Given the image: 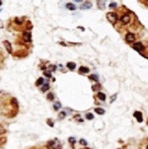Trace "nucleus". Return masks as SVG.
I'll list each match as a JSON object with an SVG mask.
<instances>
[{
  "label": "nucleus",
  "mask_w": 148,
  "mask_h": 149,
  "mask_svg": "<svg viewBox=\"0 0 148 149\" xmlns=\"http://www.w3.org/2000/svg\"><path fill=\"white\" fill-rule=\"evenodd\" d=\"M48 148L49 149H59L60 148V143L57 139L50 140V141L48 142Z\"/></svg>",
  "instance_id": "nucleus-1"
},
{
  "label": "nucleus",
  "mask_w": 148,
  "mask_h": 149,
  "mask_svg": "<svg viewBox=\"0 0 148 149\" xmlns=\"http://www.w3.org/2000/svg\"><path fill=\"white\" fill-rule=\"evenodd\" d=\"M107 18H108V20L112 23V24H116V22L118 21V16H117V14L116 13H108L107 14Z\"/></svg>",
  "instance_id": "nucleus-2"
},
{
  "label": "nucleus",
  "mask_w": 148,
  "mask_h": 149,
  "mask_svg": "<svg viewBox=\"0 0 148 149\" xmlns=\"http://www.w3.org/2000/svg\"><path fill=\"white\" fill-rule=\"evenodd\" d=\"M23 38L24 41L27 43H31L32 42V34L30 32H24L23 33Z\"/></svg>",
  "instance_id": "nucleus-3"
},
{
  "label": "nucleus",
  "mask_w": 148,
  "mask_h": 149,
  "mask_svg": "<svg viewBox=\"0 0 148 149\" xmlns=\"http://www.w3.org/2000/svg\"><path fill=\"white\" fill-rule=\"evenodd\" d=\"M134 39H135L134 34H132V33L126 34V36H125V41H126L127 43H132V42H134Z\"/></svg>",
  "instance_id": "nucleus-4"
},
{
  "label": "nucleus",
  "mask_w": 148,
  "mask_h": 149,
  "mask_svg": "<svg viewBox=\"0 0 148 149\" xmlns=\"http://www.w3.org/2000/svg\"><path fill=\"white\" fill-rule=\"evenodd\" d=\"M133 49L135 50H137V51H141V50H143L144 48H143V46H142V44L140 42H137V43H135L133 45Z\"/></svg>",
  "instance_id": "nucleus-5"
},
{
  "label": "nucleus",
  "mask_w": 148,
  "mask_h": 149,
  "mask_svg": "<svg viewBox=\"0 0 148 149\" xmlns=\"http://www.w3.org/2000/svg\"><path fill=\"white\" fill-rule=\"evenodd\" d=\"M129 21H130V18H129V16L128 15H123V16H122V18H121V22L123 23V24H124V25H126L127 23H129Z\"/></svg>",
  "instance_id": "nucleus-6"
},
{
  "label": "nucleus",
  "mask_w": 148,
  "mask_h": 149,
  "mask_svg": "<svg viewBox=\"0 0 148 149\" xmlns=\"http://www.w3.org/2000/svg\"><path fill=\"white\" fill-rule=\"evenodd\" d=\"M133 116H134V118H136V120H137L138 123H141L143 121V119H142V113H140V112H135V113L133 114Z\"/></svg>",
  "instance_id": "nucleus-7"
},
{
  "label": "nucleus",
  "mask_w": 148,
  "mask_h": 149,
  "mask_svg": "<svg viewBox=\"0 0 148 149\" xmlns=\"http://www.w3.org/2000/svg\"><path fill=\"white\" fill-rule=\"evenodd\" d=\"M3 45L5 46V48H6L7 51H8L9 53H11V52H12V47H11V44H10L8 41H3Z\"/></svg>",
  "instance_id": "nucleus-8"
},
{
  "label": "nucleus",
  "mask_w": 148,
  "mask_h": 149,
  "mask_svg": "<svg viewBox=\"0 0 148 149\" xmlns=\"http://www.w3.org/2000/svg\"><path fill=\"white\" fill-rule=\"evenodd\" d=\"M92 7V3L91 2H85L83 5H81V9H90Z\"/></svg>",
  "instance_id": "nucleus-9"
},
{
  "label": "nucleus",
  "mask_w": 148,
  "mask_h": 149,
  "mask_svg": "<svg viewBox=\"0 0 148 149\" xmlns=\"http://www.w3.org/2000/svg\"><path fill=\"white\" fill-rule=\"evenodd\" d=\"M79 72H80L81 74H86V73L89 72V68H88V67H85V66H81V67L79 68Z\"/></svg>",
  "instance_id": "nucleus-10"
},
{
  "label": "nucleus",
  "mask_w": 148,
  "mask_h": 149,
  "mask_svg": "<svg viewBox=\"0 0 148 149\" xmlns=\"http://www.w3.org/2000/svg\"><path fill=\"white\" fill-rule=\"evenodd\" d=\"M66 8H67L68 10H71V11H74V10L76 9L75 5L72 4V3H67V4H66Z\"/></svg>",
  "instance_id": "nucleus-11"
},
{
  "label": "nucleus",
  "mask_w": 148,
  "mask_h": 149,
  "mask_svg": "<svg viewBox=\"0 0 148 149\" xmlns=\"http://www.w3.org/2000/svg\"><path fill=\"white\" fill-rule=\"evenodd\" d=\"M67 67L70 70H74V69H75V67H76V64L74 63V62H68L67 63Z\"/></svg>",
  "instance_id": "nucleus-12"
},
{
  "label": "nucleus",
  "mask_w": 148,
  "mask_h": 149,
  "mask_svg": "<svg viewBox=\"0 0 148 149\" xmlns=\"http://www.w3.org/2000/svg\"><path fill=\"white\" fill-rule=\"evenodd\" d=\"M95 113H97L99 115H104L105 114V111L103 109H101V108H96L95 109Z\"/></svg>",
  "instance_id": "nucleus-13"
},
{
  "label": "nucleus",
  "mask_w": 148,
  "mask_h": 149,
  "mask_svg": "<svg viewBox=\"0 0 148 149\" xmlns=\"http://www.w3.org/2000/svg\"><path fill=\"white\" fill-rule=\"evenodd\" d=\"M97 97L100 99V100H102V101H105L106 100V95L104 94V93H102V92H100V93H98V95H97Z\"/></svg>",
  "instance_id": "nucleus-14"
},
{
  "label": "nucleus",
  "mask_w": 148,
  "mask_h": 149,
  "mask_svg": "<svg viewBox=\"0 0 148 149\" xmlns=\"http://www.w3.org/2000/svg\"><path fill=\"white\" fill-rule=\"evenodd\" d=\"M44 82H45V80H44V78H39L38 80H37V82H36V85L37 86H40V85H43L44 84Z\"/></svg>",
  "instance_id": "nucleus-15"
},
{
  "label": "nucleus",
  "mask_w": 148,
  "mask_h": 149,
  "mask_svg": "<svg viewBox=\"0 0 148 149\" xmlns=\"http://www.w3.org/2000/svg\"><path fill=\"white\" fill-rule=\"evenodd\" d=\"M61 108V104L59 103V102H56L54 105H53V109L55 110V111H57V110H59Z\"/></svg>",
  "instance_id": "nucleus-16"
},
{
  "label": "nucleus",
  "mask_w": 148,
  "mask_h": 149,
  "mask_svg": "<svg viewBox=\"0 0 148 149\" xmlns=\"http://www.w3.org/2000/svg\"><path fill=\"white\" fill-rule=\"evenodd\" d=\"M55 69H56V66H55V65H50V66H49L48 71H49V72H51V71H54Z\"/></svg>",
  "instance_id": "nucleus-17"
},
{
  "label": "nucleus",
  "mask_w": 148,
  "mask_h": 149,
  "mask_svg": "<svg viewBox=\"0 0 148 149\" xmlns=\"http://www.w3.org/2000/svg\"><path fill=\"white\" fill-rule=\"evenodd\" d=\"M65 117H66V113H65V112H61V113H59V115H58L59 119H64Z\"/></svg>",
  "instance_id": "nucleus-18"
},
{
  "label": "nucleus",
  "mask_w": 148,
  "mask_h": 149,
  "mask_svg": "<svg viewBox=\"0 0 148 149\" xmlns=\"http://www.w3.org/2000/svg\"><path fill=\"white\" fill-rule=\"evenodd\" d=\"M11 103H12V105H13V106H15L16 108L18 107V101H17L15 98H13V99L11 100Z\"/></svg>",
  "instance_id": "nucleus-19"
},
{
  "label": "nucleus",
  "mask_w": 148,
  "mask_h": 149,
  "mask_svg": "<svg viewBox=\"0 0 148 149\" xmlns=\"http://www.w3.org/2000/svg\"><path fill=\"white\" fill-rule=\"evenodd\" d=\"M98 5H99V8H100V9H104V8H105V3L102 4V1H98Z\"/></svg>",
  "instance_id": "nucleus-20"
},
{
  "label": "nucleus",
  "mask_w": 148,
  "mask_h": 149,
  "mask_svg": "<svg viewBox=\"0 0 148 149\" xmlns=\"http://www.w3.org/2000/svg\"><path fill=\"white\" fill-rule=\"evenodd\" d=\"M48 89H49V85H48V84H45V85L42 87V91H43V92H46Z\"/></svg>",
  "instance_id": "nucleus-21"
},
{
  "label": "nucleus",
  "mask_w": 148,
  "mask_h": 149,
  "mask_svg": "<svg viewBox=\"0 0 148 149\" xmlns=\"http://www.w3.org/2000/svg\"><path fill=\"white\" fill-rule=\"evenodd\" d=\"M44 74H45V76H47L48 78H50V77H51V74H50V72H49V71H45Z\"/></svg>",
  "instance_id": "nucleus-22"
},
{
  "label": "nucleus",
  "mask_w": 148,
  "mask_h": 149,
  "mask_svg": "<svg viewBox=\"0 0 148 149\" xmlns=\"http://www.w3.org/2000/svg\"><path fill=\"white\" fill-rule=\"evenodd\" d=\"M48 100H49V101H52V100H53V94H52V93H49V94L48 95Z\"/></svg>",
  "instance_id": "nucleus-23"
},
{
  "label": "nucleus",
  "mask_w": 148,
  "mask_h": 149,
  "mask_svg": "<svg viewBox=\"0 0 148 149\" xmlns=\"http://www.w3.org/2000/svg\"><path fill=\"white\" fill-rule=\"evenodd\" d=\"M86 118H87V120H93V119H94V116H93L92 114H87V115H86Z\"/></svg>",
  "instance_id": "nucleus-24"
},
{
  "label": "nucleus",
  "mask_w": 148,
  "mask_h": 149,
  "mask_svg": "<svg viewBox=\"0 0 148 149\" xmlns=\"http://www.w3.org/2000/svg\"><path fill=\"white\" fill-rule=\"evenodd\" d=\"M26 28H27V30H31V29L33 28V25L31 24V22H28V24H27V27H26Z\"/></svg>",
  "instance_id": "nucleus-25"
},
{
  "label": "nucleus",
  "mask_w": 148,
  "mask_h": 149,
  "mask_svg": "<svg viewBox=\"0 0 148 149\" xmlns=\"http://www.w3.org/2000/svg\"><path fill=\"white\" fill-rule=\"evenodd\" d=\"M89 78H90V79H93V80H95V81H98V76H96V75H91Z\"/></svg>",
  "instance_id": "nucleus-26"
},
{
  "label": "nucleus",
  "mask_w": 148,
  "mask_h": 149,
  "mask_svg": "<svg viewBox=\"0 0 148 149\" xmlns=\"http://www.w3.org/2000/svg\"><path fill=\"white\" fill-rule=\"evenodd\" d=\"M68 140H69V142H70V143H72V144L75 143V138H74V137H70Z\"/></svg>",
  "instance_id": "nucleus-27"
},
{
  "label": "nucleus",
  "mask_w": 148,
  "mask_h": 149,
  "mask_svg": "<svg viewBox=\"0 0 148 149\" xmlns=\"http://www.w3.org/2000/svg\"><path fill=\"white\" fill-rule=\"evenodd\" d=\"M115 7H117V3L116 2H113V3L110 4V8H115Z\"/></svg>",
  "instance_id": "nucleus-28"
},
{
  "label": "nucleus",
  "mask_w": 148,
  "mask_h": 149,
  "mask_svg": "<svg viewBox=\"0 0 148 149\" xmlns=\"http://www.w3.org/2000/svg\"><path fill=\"white\" fill-rule=\"evenodd\" d=\"M100 88H101L100 85H94V86H93V90H99Z\"/></svg>",
  "instance_id": "nucleus-29"
},
{
  "label": "nucleus",
  "mask_w": 148,
  "mask_h": 149,
  "mask_svg": "<svg viewBox=\"0 0 148 149\" xmlns=\"http://www.w3.org/2000/svg\"><path fill=\"white\" fill-rule=\"evenodd\" d=\"M80 143H81L82 145H87V141L84 140V139H80Z\"/></svg>",
  "instance_id": "nucleus-30"
},
{
  "label": "nucleus",
  "mask_w": 148,
  "mask_h": 149,
  "mask_svg": "<svg viewBox=\"0 0 148 149\" xmlns=\"http://www.w3.org/2000/svg\"><path fill=\"white\" fill-rule=\"evenodd\" d=\"M48 124H49L50 126H53V123L51 122V120H48Z\"/></svg>",
  "instance_id": "nucleus-31"
},
{
  "label": "nucleus",
  "mask_w": 148,
  "mask_h": 149,
  "mask_svg": "<svg viewBox=\"0 0 148 149\" xmlns=\"http://www.w3.org/2000/svg\"><path fill=\"white\" fill-rule=\"evenodd\" d=\"M6 130L5 129H2V127H0V134H2V133H5Z\"/></svg>",
  "instance_id": "nucleus-32"
},
{
  "label": "nucleus",
  "mask_w": 148,
  "mask_h": 149,
  "mask_svg": "<svg viewBox=\"0 0 148 149\" xmlns=\"http://www.w3.org/2000/svg\"><path fill=\"white\" fill-rule=\"evenodd\" d=\"M5 141H6V138H2V139H1V142H3V143H4Z\"/></svg>",
  "instance_id": "nucleus-33"
},
{
  "label": "nucleus",
  "mask_w": 148,
  "mask_h": 149,
  "mask_svg": "<svg viewBox=\"0 0 148 149\" xmlns=\"http://www.w3.org/2000/svg\"><path fill=\"white\" fill-rule=\"evenodd\" d=\"M2 4V1H1V0H0V5H1Z\"/></svg>",
  "instance_id": "nucleus-34"
},
{
  "label": "nucleus",
  "mask_w": 148,
  "mask_h": 149,
  "mask_svg": "<svg viewBox=\"0 0 148 149\" xmlns=\"http://www.w3.org/2000/svg\"><path fill=\"white\" fill-rule=\"evenodd\" d=\"M146 149H148V146H147V148H146Z\"/></svg>",
  "instance_id": "nucleus-35"
},
{
  "label": "nucleus",
  "mask_w": 148,
  "mask_h": 149,
  "mask_svg": "<svg viewBox=\"0 0 148 149\" xmlns=\"http://www.w3.org/2000/svg\"><path fill=\"white\" fill-rule=\"evenodd\" d=\"M0 11H1V10H0Z\"/></svg>",
  "instance_id": "nucleus-36"
}]
</instances>
